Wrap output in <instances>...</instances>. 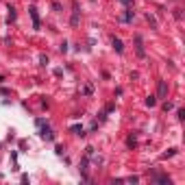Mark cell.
I'll return each mask as SVG.
<instances>
[{"instance_id":"obj_1","label":"cell","mask_w":185,"mask_h":185,"mask_svg":"<svg viewBox=\"0 0 185 185\" xmlns=\"http://www.w3.org/2000/svg\"><path fill=\"white\" fill-rule=\"evenodd\" d=\"M133 39H135V52H137V57L144 59V57H146V48H144V39H142V35H140V33H135Z\"/></svg>"},{"instance_id":"obj_2","label":"cell","mask_w":185,"mask_h":185,"mask_svg":"<svg viewBox=\"0 0 185 185\" xmlns=\"http://www.w3.org/2000/svg\"><path fill=\"white\" fill-rule=\"evenodd\" d=\"M29 15H31V20H33V29H35V31H39L42 22H39V13H37V9H35V7L29 9Z\"/></svg>"},{"instance_id":"obj_3","label":"cell","mask_w":185,"mask_h":185,"mask_svg":"<svg viewBox=\"0 0 185 185\" xmlns=\"http://www.w3.org/2000/svg\"><path fill=\"white\" fill-rule=\"evenodd\" d=\"M168 96V85H165V81H159V85H157V98H165Z\"/></svg>"},{"instance_id":"obj_4","label":"cell","mask_w":185,"mask_h":185,"mask_svg":"<svg viewBox=\"0 0 185 185\" xmlns=\"http://www.w3.org/2000/svg\"><path fill=\"white\" fill-rule=\"evenodd\" d=\"M81 20V11H79V5H74V11H72V17H70V24L72 26H76Z\"/></svg>"},{"instance_id":"obj_5","label":"cell","mask_w":185,"mask_h":185,"mask_svg":"<svg viewBox=\"0 0 185 185\" xmlns=\"http://www.w3.org/2000/svg\"><path fill=\"white\" fill-rule=\"evenodd\" d=\"M70 131H72L74 135H79V137H85V135H87L85 128H83V124H74V126H70Z\"/></svg>"},{"instance_id":"obj_6","label":"cell","mask_w":185,"mask_h":185,"mask_svg":"<svg viewBox=\"0 0 185 185\" xmlns=\"http://www.w3.org/2000/svg\"><path fill=\"white\" fill-rule=\"evenodd\" d=\"M153 181H155V183H168V185L172 183L168 174H153Z\"/></svg>"},{"instance_id":"obj_7","label":"cell","mask_w":185,"mask_h":185,"mask_svg":"<svg viewBox=\"0 0 185 185\" xmlns=\"http://www.w3.org/2000/svg\"><path fill=\"white\" fill-rule=\"evenodd\" d=\"M111 44H113L116 52H124V44H122V39H120V37H113V39H111Z\"/></svg>"},{"instance_id":"obj_8","label":"cell","mask_w":185,"mask_h":185,"mask_svg":"<svg viewBox=\"0 0 185 185\" xmlns=\"http://www.w3.org/2000/svg\"><path fill=\"white\" fill-rule=\"evenodd\" d=\"M133 17H135V11H133V9H128V11L122 15V17H120V22H124V24H128V22H131L133 20Z\"/></svg>"},{"instance_id":"obj_9","label":"cell","mask_w":185,"mask_h":185,"mask_svg":"<svg viewBox=\"0 0 185 185\" xmlns=\"http://www.w3.org/2000/svg\"><path fill=\"white\" fill-rule=\"evenodd\" d=\"M157 105V96H148L146 98V107H155Z\"/></svg>"},{"instance_id":"obj_10","label":"cell","mask_w":185,"mask_h":185,"mask_svg":"<svg viewBox=\"0 0 185 185\" xmlns=\"http://www.w3.org/2000/svg\"><path fill=\"white\" fill-rule=\"evenodd\" d=\"M91 91H94V85H91V83H87V85L83 87V94H85V96H89Z\"/></svg>"},{"instance_id":"obj_11","label":"cell","mask_w":185,"mask_h":185,"mask_svg":"<svg viewBox=\"0 0 185 185\" xmlns=\"http://www.w3.org/2000/svg\"><path fill=\"white\" fill-rule=\"evenodd\" d=\"M79 170H81V172H85V170H87V157H85V159H83V161L79 163Z\"/></svg>"},{"instance_id":"obj_12","label":"cell","mask_w":185,"mask_h":185,"mask_svg":"<svg viewBox=\"0 0 185 185\" xmlns=\"http://www.w3.org/2000/svg\"><path fill=\"white\" fill-rule=\"evenodd\" d=\"M85 157H87V159H91V157H94V148H91V146L85 148Z\"/></svg>"},{"instance_id":"obj_13","label":"cell","mask_w":185,"mask_h":185,"mask_svg":"<svg viewBox=\"0 0 185 185\" xmlns=\"http://www.w3.org/2000/svg\"><path fill=\"white\" fill-rule=\"evenodd\" d=\"M126 144L131 146V148H135V144H137V140H135V135H131V137H128V140H126Z\"/></svg>"},{"instance_id":"obj_14","label":"cell","mask_w":185,"mask_h":185,"mask_svg":"<svg viewBox=\"0 0 185 185\" xmlns=\"http://www.w3.org/2000/svg\"><path fill=\"white\" fill-rule=\"evenodd\" d=\"M13 20H15V9L9 7V22H13Z\"/></svg>"},{"instance_id":"obj_15","label":"cell","mask_w":185,"mask_h":185,"mask_svg":"<svg viewBox=\"0 0 185 185\" xmlns=\"http://www.w3.org/2000/svg\"><path fill=\"white\" fill-rule=\"evenodd\" d=\"M161 107H163V111H172V109H174V105H172V103H168V100H165Z\"/></svg>"},{"instance_id":"obj_16","label":"cell","mask_w":185,"mask_h":185,"mask_svg":"<svg viewBox=\"0 0 185 185\" xmlns=\"http://www.w3.org/2000/svg\"><path fill=\"white\" fill-rule=\"evenodd\" d=\"M124 181H128V183H140V177H135V174H133V177H126Z\"/></svg>"},{"instance_id":"obj_17","label":"cell","mask_w":185,"mask_h":185,"mask_svg":"<svg viewBox=\"0 0 185 185\" xmlns=\"http://www.w3.org/2000/svg\"><path fill=\"white\" fill-rule=\"evenodd\" d=\"M146 20H148V22H150V24H153V26H157V20H155V17H153V15H150V13H148V15H146Z\"/></svg>"},{"instance_id":"obj_18","label":"cell","mask_w":185,"mask_h":185,"mask_svg":"<svg viewBox=\"0 0 185 185\" xmlns=\"http://www.w3.org/2000/svg\"><path fill=\"white\" fill-rule=\"evenodd\" d=\"M46 63H48V57H46V54H42V57H39V66H46Z\"/></svg>"},{"instance_id":"obj_19","label":"cell","mask_w":185,"mask_h":185,"mask_svg":"<svg viewBox=\"0 0 185 185\" xmlns=\"http://www.w3.org/2000/svg\"><path fill=\"white\" fill-rule=\"evenodd\" d=\"M42 124H46V120H44V118H37V120H35V126H42Z\"/></svg>"},{"instance_id":"obj_20","label":"cell","mask_w":185,"mask_h":185,"mask_svg":"<svg viewBox=\"0 0 185 185\" xmlns=\"http://www.w3.org/2000/svg\"><path fill=\"white\" fill-rule=\"evenodd\" d=\"M177 118H179V120H183V118H185V111H183V109H179V111H177Z\"/></svg>"},{"instance_id":"obj_21","label":"cell","mask_w":185,"mask_h":185,"mask_svg":"<svg viewBox=\"0 0 185 185\" xmlns=\"http://www.w3.org/2000/svg\"><path fill=\"white\" fill-rule=\"evenodd\" d=\"M54 153H57V155H63V146H54Z\"/></svg>"},{"instance_id":"obj_22","label":"cell","mask_w":185,"mask_h":185,"mask_svg":"<svg viewBox=\"0 0 185 185\" xmlns=\"http://www.w3.org/2000/svg\"><path fill=\"white\" fill-rule=\"evenodd\" d=\"M120 2H122V5H126V7H131V5H133V0H120Z\"/></svg>"}]
</instances>
